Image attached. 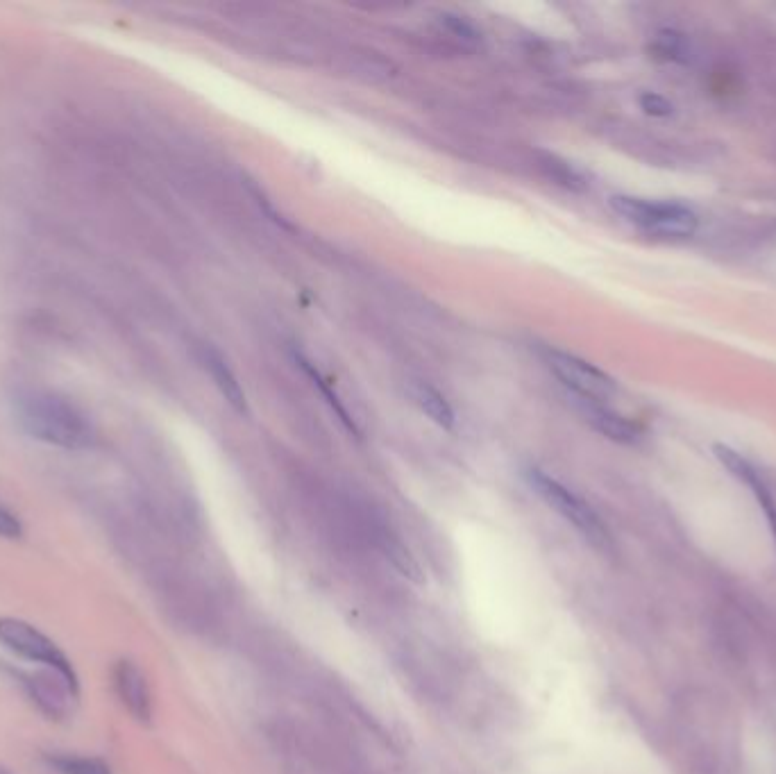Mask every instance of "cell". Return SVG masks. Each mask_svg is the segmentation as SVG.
I'll return each mask as SVG.
<instances>
[{"label": "cell", "instance_id": "cell-5", "mask_svg": "<svg viewBox=\"0 0 776 774\" xmlns=\"http://www.w3.org/2000/svg\"><path fill=\"white\" fill-rule=\"evenodd\" d=\"M547 361L554 375L575 393L577 400H590V402H609L613 393L618 391V384L611 375H606L604 370L590 364L586 359H579L568 352L552 350L547 352Z\"/></svg>", "mask_w": 776, "mask_h": 774}, {"label": "cell", "instance_id": "cell-14", "mask_svg": "<svg viewBox=\"0 0 776 774\" xmlns=\"http://www.w3.org/2000/svg\"><path fill=\"white\" fill-rule=\"evenodd\" d=\"M441 25L447 32H450L452 37H457V39H463V41H477L479 39V32H477L475 25H472L468 19H463V16L441 14Z\"/></svg>", "mask_w": 776, "mask_h": 774}, {"label": "cell", "instance_id": "cell-2", "mask_svg": "<svg viewBox=\"0 0 776 774\" xmlns=\"http://www.w3.org/2000/svg\"><path fill=\"white\" fill-rule=\"evenodd\" d=\"M611 207L624 221L636 225L649 237L659 239H688L697 232L699 218L679 203H656V200H643L631 196H613Z\"/></svg>", "mask_w": 776, "mask_h": 774}, {"label": "cell", "instance_id": "cell-17", "mask_svg": "<svg viewBox=\"0 0 776 774\" xmlns=\"http://www.w3.org/2000/svg\"><path fill=\"white\" fill-rule=\"evenodd\" d=\"M21 534H23V527L19 523V518H16L14 513L5 507V504H0V536L19 538Z\"/></svg>", "mask_w": 776, "mask_h": 774}, {"label": "cell", "instance_id": "cell-13", "mask_svg": "<svg viewBox=\"0 0 776 774\" xmlns=\"http://www.w3.org/2000/svg\"><path fill=\"white\" fill-rule=\"evenodd\" d=\"M50 763L62 774H112L107 763L87 756H55Z\"/></svg>", "mask_w": 776, "mask_h": 774}, {"label": "cell", "instance_id": "cell-3", "mask_svg": "<svg viewBox=\"0 0 776 774\" xmlns=\"http://www.w3.org/2000/svg\"><path fill=\"white\" fill-rule=\"evenodd\" d=\"M527 482L531 489L541 495L547 507H552L559 516H563L568 523L584 534L590 543H595L597 548H609V529L604 527L602 518L597 516L593 507L579 498L575 491H570L568 486H563L559 479L550 477L543 470L531 468L527 470Z\"/></svg>", "mask_w": 776, "mask_h": 774}, {"label": "cell", "instance_id": "cell-6", "mask_svg": "<svg viewBox=\"0 0 776 774\" xmlns=\"http://www.w3.org/2000/svg\"><path fill=\"white\" fill-rule=\"evenodd\" d=\"M713 452H715V457L720 459V464L727 468L733 477L740 479L742 484L752 489V493L756 495V502L761 504V509L765 511L767 523H770L774 538H776V502L772 498V493L767 491V486L763 484L761 475L756 473V468L749 464L747 459H742L738 452H733L731 448H727V445H715Z\"/></svg>", "mask_w": 776, "mask_h": 774}, {"label": "cell", "instance_id": "cell-7", "mask_svg": "<svg viewBox=\"0 0 776 774\" xmlns=\"http://www.w3.org/2000/svg\"><path fill=\"white\" fill-rule=\"evenodd\" d=\"M114 681H116V691L118 697H121L123 704L128 706V711L134 715L137 720H150V693H148V684L146 677L141 675V670L134 666L130 661H121L114 670Z\"/></svg>", "mask_w": 776, "mask_h": 774}, {"label": "cell", "instance_id": "cell-11", "mask_svg": "<svg viewBox=\"0 0 776 774\" xmlns=\"http://www.w3.org/2000/svg\"><path fill=\"white\" fill-rule=\"evenodd\" d=\"M41 679H44V681L32 679V688H35L37 700L50 715H59V713H62V706H64V700H66V691H69V688L59 686V681H64V684H66V679L64 677H57V679L41 677ZM69 693L75 695V691H69Z\"/></svg>", "mask_w": 776, "mask_h": 774}, {"label": "cell", "instance_id": "cell-10", "mask_svg": "<svg viewBox=\"0 0 776 774\" xmlns=\"http://www.w3.org/2000/svg\"><path fill=\"white\" fill-rule=\"evenodd\" d=\"M413 400L416 405L423 409V414L427 418H432L438 427L443 429H452L454 427V411L450 407V402L445 400L443 393H438L434 386H429L425 382L413 384Z\"/></svg>", "mask_w": 776, "mask_h": 774}, {"label": "cell", "instance_id": "cell-8", "mask_svg": "<svg viewBox=\"0 0 776 774\" xmlns=\"http://www.w3.org/2000/svg\"><path fill=\"white\" fill-rule=\"evenodd\" d=\"M581 411L590 425H593L597 432H602L604 436H609L611 441L618 443H636L640 439V429L620 416L618 411H613L609 405L604 402H590V400H577Z\"/></svg>", "mask_w": 776, "mask_h": 774}, {"label": "cell", "instance_id": "cell-1", "mask_svg": "<svg viewBox=\"0 0 776 774\" xmlns=\"http://www.w3.org/2000/svg\"><path fill=\"white\" fill-rule=\"evenodd\" d=\"M16 423L32 439L64 450H84L96 439L89 416L64 395L25 389L14 395Z\"/></svg>", "mask_w": 776, "mask_h": 774}, {"label": "cell", "instance_id": "cell-15", "mask_svg": "<svg viewBox=\"0 0 776 774\" xmlns=\"http://www.w3.org/2000/svg\"><path fill=\"white\" fill-rule=\"evenodd\" d=\"M640 107H643L645 114H649V116H670L672 114V103L668 98H663L659 94L640 96Z\"/></svg>", "mask_w": 776, "mask_h": 774}, {"label": "cell", "instance_id": "cell-16", "mask_svg": "<svg viewBox=\"0 0 776 774\" xmlns=\"http://www.w3.org/2000/svg\"><path fill=\"white\" fill-rule=\"evenodd\" d=\"M681 37L674 35V32H661L659 37H656V53H661L668 57V60H674L681 53Z\"/></svg>", "mask_w": 776, "mask_h": 774}, {"label": "cell", "instance_id": "cell-4", "mask_svg": "<svg viewBox=\"0 0 776 774\" xmlns=\"http://www.w3.org/2000/svg\"><path fill=\"white\" fill-rule=\"evenodd\" d=\"M0 643L14 654L23 656V659L46 663L53 668L57 675L66 679L75 693H78V677H75L71 661L66 659V654L50 641L48 636L39 632L37 627H32L30 622L16 620V618H3L0 620Z\"/></svg>", "mask_w": 776, "mask_h": 774}, {"label": "cell", "instance_id": "cell-9", "mask_svg": "<svg viewBox=\"0 0 776 774\" xmlns=\"http://www.w3.org/2000/svg\"><path fill=\"white\" fill-rule=\"evenodd\" d=\"M200 361H202V366L209 370V375H212V380L216 382L218 391L223 393V398L230 402V405L239 411V414H246L248 411L246 393H243L241 384H239V380H236V375L232 373V368L227 366V361L209 346L200 348Z\"/></svg>", "mask_w": 776, "mask_h": 774}, {"label": "cell", "instance_id": "cell-12", "mask_svg": "<svg viewBox=\"0 0 776 774\" xmlns=\"http://www.w3.org/2000/svg\"><path fill=\"white\" fill-rule=\"evenodd\" d=\"M295 361H298V364H300L302 368H305V373L311 377V380H314V384L318 386L320 393L325 395L327 402H330L332 409L336 411V416L341 418V423H343L345 427H348L352 434H359V429H357V425H354V420L350 418L348 411H345V409L339 405V398H336V395L332 393V389H330V386H327V382L323 380V377H320L318 370H316L314 366H311V361H309V359H305V357H302V355H298V352H295Z\"/></svg>", "mask_w": 776, "mask_h": 774}]
</instances>
